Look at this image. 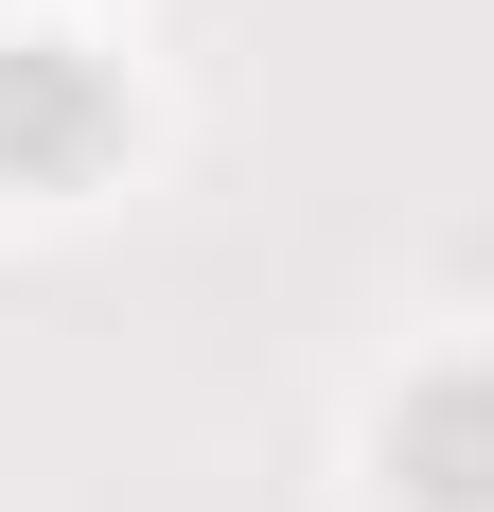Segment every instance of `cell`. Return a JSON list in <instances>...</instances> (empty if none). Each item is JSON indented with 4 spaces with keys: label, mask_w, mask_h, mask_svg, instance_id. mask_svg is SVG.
I'll use <instances>...</instances> for the list:
<instances>
[{
    "label": "cell",
    "mask_w": 494,
    "mask_h": 512,
    "mask_svg": "<svg viewBox=\"0 0 494 512\" xmlns=\"http://www.w3.org/2000/svg\"><path fill=\"white\" fill-rule=\"evenodd\" d=\"M371 460H389V495H406V512H494V354L406 371L389 424H371Z\"/></svg>",
    "instance_id": "6da1fadb"
},
{
    "label": "cell",
    "mask_w": 494,
    "mask_h": 512,
    "mask_svg": "<svg viewBox=\"0 0 494 512\" xmlns=\"http://www.w3.org/2000/svg\"><path fill=\"white\" fill-rule=\"evenodd\" d=\"M124 142V89H106L71 36H0V195H53Z\"/></svg>",
    "instance_id": "7a4b0ae2"
}]
</instances>
